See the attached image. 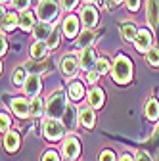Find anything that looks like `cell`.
<instances>
[{"mask_svg": "<svg viewBox=\"0 0 159 161\" xmlns=\"http://www.w3.org/2000/svg\"><path fill=\"white\" fill-rule=\"evenodd\" d=\"M113 79L119 85H127L132 79V64H130L129 58L119 56L115 59V64H113Z\"/></svg>", "mask_w": 159, "mask_h": 161, "instance_id": "cell-1", "label": "cell"}, {"mask_svg": "<svg viewBox=\"0 0 159 161\" xmlns=\"http://www.w3.org/2000/svg\"><path fill=\"white\" fill-rule=\"evenodd\" d=\"M65 109H67L65 96H63L62 92H56V94L48 100V106H46L48 117H50V119H59V117H63Z\"/></svg>", "mask_w": 159, "mask_h": 161, "instance_id": "cell-2", "label": "cell"}, {"mask_svg": "<svg viewBox=\"0 0 159 161\" xmlns=\"http://www.w3.org/2000/svg\"><path fill=\"white\" fill-rule=\"evenodd\" d=\"M58 14H59V6H58L56 0H42V2L38 4V8H36V15L41 17L42 23L54 21L58 17Z\"/></svg>", "mask_w": 159, "mask_h": 161, "instance_id": "cell-3", "label": "cell"}, {"mask_svg": "<svg viewBox=\"0 0 159 161\" xmlns=\"http://www.w3.org/2000/svg\"><path fill=\"white\" fill-rule=\"evenodd\" d=\"M42 132H44V136L48 140H59L63 136V132H65V125L59 123L58 119H50L48 117L44 121V125H42Z\"/></svg>", "mask_w": 159, "mask_h": 161, "instance_id": "cell-4", "label": "cell"}, {"mask_svg": "<svg viewBox=\"0 0 159 161\" xmlns=\"http://www.w3.org/2000/svg\"><path fill=\"white\" fill-rule=\"evenodd\" d=\"M134 48L138 52H150V48H153L151 46V33L146 31V29L138 31V35L134 38Z\"/></svg>", "mask_w": 159, "mask_h": 161, "instance_id": "cell-5", "label": "cell"}, {"mask_svg": "<svg viewBox=\"0 0 159 161\" xmlns=\"http://www.w3.org/2000/svg\"><path fill=\"white\" fill-rule=\"evenodd\" d=\"M62 152H63V157L65 159H75L79 155V152H81V144H79V140L75 136H67L65 142H63Z\"/></svg>", "mask_w": 159, "mask_h": 161, "instance_id": "cell-6", "label": "cell"}, {"mask_svg": "<svg viewBox=\"0 0 159 161\" xmlns=\"http://www.w3.org/2000/svg\"><path fill=\"white\" fill-rule=\"evenodd\" d=\"M81 21L85 27H94L98 23V10L90 4H86L83 10H81Z\"/></svg>", "mask_w": 159, "mask_h": 161, "instance_id": "cell-7", "label": "cell"}, {"mask_svg": "<svg viewBox=\"0 0 159 161\" xmlns=\"http://www.w3.org/2000/svg\"><path fill=\"white\" fill-rule=\"evenodd\" d=\"M41 86H42V83H41V77L38 75H29L27 80H25V85H23L25 92L29 96H33V98H36V94L41 92Z\"/></svg>", "mask_w": 159, "mask_h": 161, "instance_id": "cell-8", "label": "cell"}, {"mask_svg": "<svg viewBox=\"0 0 159 161\" xmlns=\"http://www.w3.org/2000/svg\"><path fill=\"white\" fill-rule=\"evenodd\" d=\"M12 111L17 117H27L31 113V104H27L23 98H15V100H12Z\"/></svg>", "mask_w": 159, "mask_h": 161, "instance_id": "cell-9", "label": "cell"}, {"mask_svg": "<svg viewBox=\"0 0 159 161\" xmlns=\"http://www.w3.org/2000/svg\"><path fill=\"white\" fill-rule=\"evenodd\" d=\"M81 67H85V69H92V67H96V52L88 46V48H85L83 52H81Z\"/></svg>", "mask_w": 159, "mask_h": 161, "instance_id": "cell-10", "label": "cell"}, {"mask_svg": "<svg viewBox=\"0 0 159 161\" xmlns=\"http://www.w3.org/2000/svg\"><path fill=\"white\" fill-rule=\"evenodd\" d=\"M77 67H79V62H77L75 56H63L62 58V71L65 77H73Z\"/></svg>", "mask_w": 159, "mask_h": 161, "instance_id": "cell-11", "label": "cell"}, {"mask_svg": "<svg viewBox=\"0 0 159 161\" xmlns=\"http://www.w3.org/2000/svg\"><path fill=\"white\" fill-rule=\"evenodd\" d=\"M79 121L86 127V129H92L94 123H96V113L92 108H83L81 111H79Z\"/></svg>", "mask_w": 159, "mask_h": 161, "instance_id": "cell-12", "label": "cell"}, {"mask_svg": "<svg viewBox=\"0 0 159 161\" xmlns=\"http://www.w3.org/2000/svg\"><path fill=\"white\" fill-rule=\"evenodd\" d=\"M148 21L151 27L159 23V0H148Z\"/></svg>", "mask_w": 159, "mask_h": 161, "instance_id": "cell-13", "label": "cell"}, {"mask_svg": "<svg viewBox=\"0 0 159 161\" xmlns=\"http://www.w3.org/2000/svg\"><path fill=\"white\" fill-rule=\"evenodd\" d=\"M77 31H79V19L75 15H67L65 21H63V33H65V36L73 38L77 35Z\"/></svg>", "mask_w": 159, "mask_h": 161, "instance_id": "cell-14", "label": "cell"}, {"mask_svg": "<svg viewBox=\"0 0 159 161\" xmlns=\"http://www.w3.org/2000/svg\"><path fill=\"white\" fill-rule=\"evenodd\" d=\"M4 148L8 152H15L19 148V134L17 132H8L4 136Z\"/></svg>", "mask_w": 159, "mask_h": 161, "instance_id": "cell-15", "label": "cell"}, {"mask_svg": "<svg viewBox=\"0 0 159 161\" xmlns=\"http://www.w3.org/2000/svg\"><path fill=\"white\" fill-rule=\"evenodd\" d=\"M62 119H63L65 129H73V127H75V123H77V111H75V108L67 104V109H65V113H63V117H62Z\"/></svg>", "mask_w": 159, "mask_h": 161, "instance_id": "cell-16", "label": "cell"}, {"mask_svg": "<svg viewBox=\"0 0 159 161\" xmlns=\"http://www.w3.org/2000/svg\"><path fill=\"white\" fill-rule=\"evenodd\" d=\"M88 102H90L92 108H100L104 104V92L100 88H92L88 92Z\"/></svg>", "mask_w": 159, "mask_h": 161, "instance_id": "cell-17", "label": "cell"}, {"mask_svg": "<svg viewBox=\"0 0 159 161\" xmlns=\"http://www.w3.org/2000/svg\"><path fill=\"white\" fill-rule=\"evenodd\" d=\"M35 25V15L31 12H23V14H19V27H21L23 31H29L33 29Z\"/></svg>", "mask_w": 159, "mask_h": 161, "instance_id": "cell-18", "label": "cell"}, {"mask_svg": "<svg viewBox=\"0 0 159 161\" xmlns=\"http://www.w3.org/2000/svg\"><path fill=\"white\" fill-rule=\"evenodd\" d=\"M52 27L48 25V23H38V25H35V38H38V40H42V38H46L48 40V36L52 35Z\"/></svg>", "mask_w": 159, "mask_h": 161, "instance_id": "cell-19", "label": "cell"}, {"mask_svg": "<svg viewBox=\"0 0 159 161\" xmlns=\"http://www.w3.org/2000/svg\"><path fill=\"white\" fill-rule=\"evenodd\" d=\"M46 50H48V44L42 42V40H36V42L31 46V56H33L35 59H41V58H44Z\"/></svg>", "mask_w": 159, "mask_h": 161, "instance_id": "cell-20", "label": "cell"}, {"mask_svg": "<svg viewBox=\"0 0 159 161\" xmlns=\"http://www.w3.org/2000/svg\"><path fill=\"white\" fill-rule=\"evenodd\" d=\"M92 38H94V33L90 31V29H85L83 33H81V36H79V40H77V46L79 48H88V44L92 42Z\"/></svg>", "mask_w": 159, "mask_h": 161, "instance_id": "cell-21", "label": "cell"}, {"mask_svg": "<svg viewBox=\"0 0 159 161\" xmlns=\"http://www.w3.org/2000/svg\"><path fill=\"white\" fill-rule=\"evenodd\" d=\"M146 117L151 119V121H157V117H159V104H157V100H150V102H148Z\"/></svg>", "mask_w": 159, "mask_h": 161, "instance_id": "cell-22", "label": "cell"}, {"mask_svg": "<svg viewBox=\"0 0 159 161\" xmlns=\"http://www.w3.org/2000/svg\"><path fill=\"white\" fill-rule=\"evenodd\" d=\"M69 96H71L73 100H81V98L85 96V86H83V83H73V85L69 86Z\"/></svg>", "mask_w": 159, "mask_h": 161, "instance_id": "cell-23", "label": "cell"}, {"mask_svg": "<svg viewBox=\"0 0 159 161\" xmlns=\"http://www.w3.org/2000/svg\"><path fill=\"white\" fill-rule=\"evenodd\" d=\"M17 23H19V17H17L15 14H6V15H4V21H2V27H4L6 31H12V29H15Z\"/></svg>", "mask_w": 159, "mask_h": 161, "instance_id": "cell-24", "label": "cell"}, {"mask_svg": "<svg viewBox=\"0 0 159 161\" xmlns=\"http://www.w3.org/2000/svg\"><path fill=\"white\" fill-rule=\"evenodd\" d=\"M121 35H123V38L125 40H134L136 38V35H138V31H136V27L132 25V23H125L123 27H121Z\"/></svg>", "mask_w": 159, "mask_h": 161, "instance_id": "cell-25", "label": "cell"}, {"mask_svg": "<svg viewBox=\"0 0 159 161\" xmlns=\"http://www.w3.org/2000/svg\"><path fill=\"white\" fill-rule=\"evenodd\" d=\"M31 113H33L35 117H41V115L44 113V106H42V100L38 98V96L31 100Z\"/></svg>", "mask_w": 159, "mask_h": 161, "instance_id": "cell-26", "label": "cell"}, {"mask_svg": "<svg viewBox=\"0 0 159 161\" xmlns=\"http://www.w3.org/2000/svg\"><path fill=\"white\" fill-rule=\"evenodd\" d=\"M146 59H148V64L151 67H159V50L157 48H150V52L146 54Z\"/></svg>", "mask_w": 159, "mask_h": 161, "instance_id": "cell-27", "label": "cell"}, {"mask_svg": "<svg viewBox=\"0 0 159 161\" xmlns=\"http://www.w3.org/2000/svg\"><path fill=\"white\" fill-rule=\"evenodd\" d=\"M25 80H27V77H25V69L23 67H19V69L14 71V85H25Z\"/></svg>", "mask_w": 159, "mask_h": 161, "instance_id": "cell-28", "label": "cell"}, {"mask_svg": "<svg viewBox=\"0 0 159 161\" xmlns=\"http://www.w3.org/2000/svg\"><path fill=\"white\" fill-rule=\"evenodd\" d=\"M96 71L100 73V75H104V73L109 71V62H107L106 58H102V59H98V62H96Z\"/></svg>", "mask_w": 159, "mask_h": 161, "instance_id": "cell-29", "label": "cell"}, {"mask_svg": "<svg viewBox=\"0 0 159 161\" xmlns=\"http://www.w3.org/2000/svg\"><path fill=\"white\" fill-rule=\"evenodd\" d=\"M46 44H48V48H56L58 44H59V33L54 29L52 31V35L48 36V40H46Z\"/></svg>", "mask_w": 159, "mask_h": 161, "instance_id": "cell-30", "label": "cell"}, {"mask_svg": "<svg viewBox=\"0 0 159 161\" xmlns=\"http://www.w3.org/2000/svg\"><path fill=\"white\" fill-rule=\"evenodd\" d=\"M0 129H2V134L10 129V117H8V115H4V113L0 115Z\"/></svg>", "mask_w": 159, "mask_h": 161, "instance_id": "cell-31", "label": "cell"}, {"mask_svg": "<svg viewBox=\"0 0 159 161\" xmlns=\"http://www.w3.org/2000/svg\"><path fill=\"white\" fill-rule=\"evenodd\" d=\"M31 0H14V6L17 10H21V12H27V6H29Z\"/></svg>", "mask_w": 159, "mask_h": 161, "instance_id": "cell-32", "label": "cell"}, {"mask_svg": "<svg viewBox=\"0 0 159 161\" xmlns=\"http://www.w3.org/2000/svg\"><path fill=\"white\" fill-rule=\"evenodd\" d=\"M100 161H115V153L111 150H104L100 155Z\"/></svg>", "mask_w": 159, "mask_h": 161, "instance_id": "cell-33", "label": "cell"}, {"mask_svg": "<svg viewBox=\"0 0 159 161\" xmlns=\"http://www.w3.org/2000/svg\"><path fill=\"white\" fill-rule=\"evenodd\" d=\"M42 161H59V157H58V153H56L54 150H48V152L42 155Z\"/></svg>", "mask_w": 159, "mask_h": 161, "instance_id": "cell-34", "label": "cell"}, {"mask_svg": "<svg viewBox=\"0 0 159 161\" xmlns=\"http://www.w3.org/2000/svg\"><path fill=\"white\" fill-rule=\"evenodd\" d=\"M127 6H129L130 12H136L138 6H140V0H127Z\"/></svg>", "mask_w": 159, "mask_h": 161, "instance_id": "cell-35", "label": "cell"}, {"mask_svg": "<svg viewBox=\"0 0 159 161\" xmlns=\"http://www.w3.org/2000/svg\"><path fill=\"white\" fill-rule=\"evenodd\" d=\"M134 161H151V159H150V155L146 152H138L136 157H134Z\"/></svg>", "mask_w": 159, "mask_h": 161, "instance_id": "cell-36", "label": "cell"}, {"mask_svg": "<svg viewBox=\"0 0 159 161\" xmlns=\"http://www.w3.org/2000/svg\"><path fill=\"white\" fill-rule=\"evenodd\" d=\"M75 4H77V0H62V6H63L65 10H71Z\"/></svg>", "mask_w": 159, "mask_h": 161, "instance_id": "cell-37", "label": "cell"}, {"mask_svg": "<svg viewBox=\"0 0 159 161\" xmlns=\"http://www.w3.org/2000/svg\"><path fill=\"white\" fill-rule=\"evenodd\" d=\"M98 77H100V73H98V71H90L88 73V80H90V83H96Z\"/></svg>", "mask_w": 159, "mask_h": 161, "instance_id": "cell-38", "label": "cell"}, {"mask_svg": "<svg viewBox=\"0 0 159 161\" xmlns=\"http://www.w3.org/2000/svg\"><path fill=\"white\" fill-rule=\"evenodd\" d=\"M119 161H134V159H132V155H130V153H123Z\"/></svg>", "mask_w": 159, "mask_h": 161, "instance_id": "cell-39", "label": "cell"}, {"mask_svg": "<svg viewBox=\"0 0 159 161\" xmlns=\"http://www.w3.org/2000/svg\"><path fill=\"white\" fill-rule=\"evenodd\" d=\"M6 48H8V42H6V38H4V35H2V54L6 52Z\"/></svg>", "mask_w": 159, "mask_h": 161, "instance_id": "cell-40", "label": "cell"}, {"mask_svg": "<svg viewBox=\"0 0 159 161\" xmlns=\"http://www.w3.org/2000/svg\"><path fill=\"white\" fill-rule=\"evenodd\" d=\"M2 2H8V0H2Z\"/></svg>", "mask_w": 159, "mask_h": 161, "instance_id": "cell-41", "label": "cell"}, {"mask_svg": "<svg viewBox=\"0 0 159 161\" xmlns=\"http://www.w3.org/2000/svg\"><path fill=\"white\" fill-rule=\"evenodd\" d=\"M113 2H119V0H113Z\"/></svg>", "mask_w": 159, "mask_h": 161, "instance_id": "cell-42", "label": "cell"}]
</instances>
